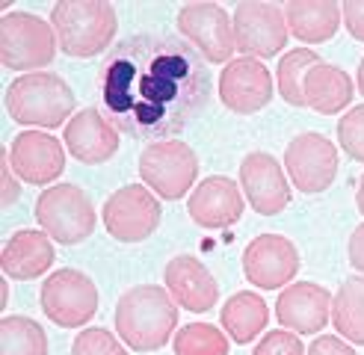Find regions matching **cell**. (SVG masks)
Returning a JSON list of instances; mask_svg holds the SVG:
<instances>
[{
	"mask_svg": "<svg viewBox=\"0 0 364 355\" xmlns=\"http://www.w3.org/2000/svg\"><path fill=\"white\" fill-rule=\"evenodd\" d=\"M175 24L181 36L202 53L205 62H231L234 45V21L220 4H187L178 9Z\"/></svg>",
	"mask_w": 364,
	"mask_h": 355,
	"instance_id": "obj_12",
	"label": "cell"
},
{
	"mask_svg": "<svg viewBox=\"0 0 364 355\" xmlns=\"http://www.w3.org/2000/svg\"><path fill=\"white\" fill-rule=\"evenodd\" d=\"M60 50L57 33L45 18L33 12H9L0 21V62L9 71L48 68Z\"/></svg>",
	"mask_w": 364,
	"mask_h": 355,
	"instance_id": "obj_6",
	"label": "cell"
},
{
	"mask_svg": "<svg viewBox=\"0 0 364 355\" xmlns=\"http://www.w3.org/2000/svg\"><path fill=\"white\" fill-rule=\"evenodd\" d=\"M9 163L21 181L33 187H53L65 169L63 142L48 131H24L12 139Z\"/></svg>",
	"mask_w": 364,
	"mask_h": 355,
	"instance_id": "obj_15",
	"label": "cell"
},
{
	"mask_svg": "<svg viewBox=\"0 0 364 355\" xmlns=\"http://www.w3.org/2000/svg\"><path fill=\"white\" fill-rule=\"evenodd\" d=\"M338 166H341L338 148L329 136L317 131H305L287 142L284 169L290 184L305 195H317L329 190L338 178Z\"/></svg>",
	"mask_w": 364,
	"mask_h": 355,
	"instance_id": "obj_11",
	"label": "cell"
},
{
	"mask_svg": "<svg viewBox=\"0 0 364 355\" xmlns=\"http://www.w3.org/2000/svg\"><path fill=\"white\" fill-rule=\"evenodd\" d=\"M0 204L4 207H12L18 202V195H21V178L15 175L12 163H9V151H0Z\"/></svg>",
	"mask_w": 364,
	"mask_h": 355,
	"instance_id": "obj_32",
	"label": "cell"
},
{
	"mask_svg": "<svg viewBox=\"0 0 364 355\" xmlns=\"http://www.w3.org/2000/svg\"><path fill=\"white\" fill-rule=\"evenodd\" d=\"M175 355H228V337L210 323H190L172 337Z\"/></svg>",
	"mask_w": 364,
	"mask_h": 355,
	"instance_id": "obj_28",
	"label": "cell"
},
{
	"mask_svg": "<svg viewBox=\"0 0 364 355\" xmlns=\"http://www.w3.org/2000/svg\"><path fill=\"white\" fill-rule=\"evenodd\" d=\"M42 311L50 323H57L60 329H80L89 320L98 314V284L80 270H63L50 273L39 290Z\"/></svg>",
	"mask_w": 364,
	"mask_h": 355,
	"instance_id": "obj_8",
	"label": "cell"
},
{
	"mask_svg": "<svg viewBox=\"0 0 364 355\" xmlns=\"http://www.w3.org/2000/svg\"><path fill=\"white\" fill-rule=\"evenodd\" d=\"M252 355H305V346H302L296 332L276 329V332H267L261 337L258 346L252 349Z\"/></svg>",
	"mask_w": 364,
	"mask_h": 355,
	"instance_id": "obj_31",
	"label": "cell"
},
{
	"mask_svg": "<svg viewBox=\"0 0 364 355\" xmlns=\"http://www.w3.org/2000/svg\"><path fill=\"white\" fill-rule=\"evenodd\" d=\"M187 213L198 228H210V231L231 228L246 213V195L234 178L210 175L190 192Z\"/></svg>",
	"mask_w": 364,
	"mask_h": 355,
	"instance_id": "obj_17",
	"label": "cell"
},
{
	"mask_svg": "<svg viewBox=\"0 0 364 355\" xmlns=\"http://www.w3.org/2000/svg\"><path fill=\"white\" fill-rule=\"evenodd\" d=\"M163 281H166V290L178 302V308L193 311V314H205V311L216 308L220 284H216L210 270L198 258L175 255L166 263V270H163Z\"/></svg>",
	"mask_w": 364,
	"mask_h": 355,
	"instance_id": "obj_20",
	"label": "cell"
},
{
	"mask_svg": "<svg viewBox=\"0 0 364 355\" xmlns=\"http://www.w3.org/2000/svg\"><path fill=\"white\" fill-rule=\"evenodd\" d=\"M160 202L157 195L142 184H127L116 190L101 207V219L107 234L119 243H142L149 240L160 225Z\"/></svg>",
	"mask_w": 364,
	"mask_h": 355,
	"instance_id": "obj_9",
	"label": "cell"
},
{
	"mask_svg": "<svg viewBox=\"0 0 364 355\" xmlns=\"http://www.w3.org/2000/svg\"><path fill=\"white\" fill-rule=\"evenodd\" d=\"M350 263L358 275H364V222L353 231L350 237Z\"/></svg>",
	"mask_w": 364,
	"mask_h": 355,
	"instance_id": "obj_35",
	"label": "cell"
},
{
	"mask_svg": "<svg viewBox=\"0 0 364 355\" xmlns=\"http://www.w3.org/2000/svg\"><path fill=\"white\" fill-rule=\"evenodd\" d=\"M50 27L57 33L63 53L89 60L113 45L119 15L107 0H60L50 9Z\"/></svg>",
	"mask_w": 364,
	"mask_h": 355,
	"instance_id": "obj_4",
	"label": "cell"
},
{
	"mask_svg": "<svg viewBox=\"0 0 364 355\" xmlns=\"http://www.w3.org/2000/svg\"><path fill=\"white\" fill-rule=\"evenodd\" d=\"M338 142L353 160L364 163V106H353L338 121Z\"/></svg>",
	"mask_w": 364,
	"mask_h": 355,
	"instance_id": "obj_30",
	"label": "cell"
},
{
	"mask_svg": "<svg viewBox=\"0 0 364 355\" xmlns=\"http://www.w3.org/2000/svg\"><path fill=\"white\" fill-rule=\"evenodd\" d=\"M317 62H323V60H320V53L314 48H294L279 60L276 83H279V95H282L284 104L308 106V101H305V77Z\"/></svg>",
	"mask_w": 364,
	"mask_h": 355,
	"instance_id": "obj_26",
	"label": "cell"
},
{
	"mask_svg": "<svg viewBox=\"0 0 364 355\" xmlns=\"http://www.w3.org/2000/svg\"><path fill=\"white\" fill-rule=\"evenodd\" d=\"M332 323L343 341L364 346V275H353L338 288L332 299Z\"/></svg>",
	"mask_w": 364,
	"mask_h": 355,
	"instance_id": "obj_25",
	"label": "cell"
},
{
	"mask_svg": "<svg viewBox=\"0 0 364 355\" xmlns=\"http://www.w3.org/2000/svg\"><path fill=\"white\" fill-rule=\"evenodd\" d=\"M77 95L53 71L18 75L6 86V113L12 121L33 131H53L75 119Z\"/></svg>",
	"mask_w": 364,
	"mask_h": 355,
	"instance_id": "obj_3",
	"label": "cell"
},
{
	"mask_svg": "<svg viewBox=\"0 0 364 355\" xmlns=\"http://www.w3.org/2000/svg\"><path fill=\"white\" fill-rule=\"evenodd\" d=\"M220 323H223V332L231 334V341L249 344V341H255V337L267 329V323H269V305L264 302L261 293L240 290V293H234L223 305Z\"/></svg>",
	"mask_w": 364,
	"mask_h": 355,
	"instance_id": "obj_24",
	"label": "cell"
},
{
	"mask_svg": "<svg viewBox=\"0 0 364 355\" xmlns=\"http://www.w3.org/2000/svg\"><path fill=\"white\" fill-rule=\"evenodd\" d=\"M139 178L160 199L178 202L190 190H196L193 184L198 178V157L193 146L178 139L149 142L139 154Z\"/></svg>",
	"mask_w": 364,
	"mask_h": 355,
	"instance_id": "obj_7",
	"label": "cell"
},
{
	"mask_svg": "<svg viewBox=\"0 0 364 355\" xmlns=\"http://www.w3.org/2000/svg\"><path fill=\"white\" fill-rule=\"evenodd\" d=\"M240 190L252 210L261 217H279L294 195L284 166L267 151H249L240 160Z\"/></svg>",
	"mask_w": 364,
	"mask_h": 355,
	"instance_id": "obj_14",
	"label": "cell"
},
{
	"mask_svg": "<svg viewBox=\"0 0 364 355\" xmlns=\"http://www.w3.org/2000/svg\"><path fill=\"white\" fill-rule=\"evenodd\" d=\"M341 15H343L347 33L355 42H364V0H347V4H341Z\"/></svg>",
	"mask_w": 364,
	"mask_h": 355,
	"instance_id": "obj_33",
	"label": "cell"
},
{
	"mask_svg": "<svg viewBox=\"0 0 364 355\" xmlns=\"http://www.w3.org/2000/svg\"><path fill=\"white\" fill-rule=\"evenodd\" d=\"M353 89H355V83L343 68L329 65V62H317L305 77V101L311 110H317L323 116H335L350 106Z\"/></svg>",
	"mask_w": 364,
	"mask_h": 355,
	"instance_id": "obj_23",
	"label": "cell"
},
{
	"mask_svg": "<svg viewBox=\"0 0 364 355\" xmlns=\"http://www.w3.org/2000/svg\"><path fill=\"white\" fill-rule=\"evenodd\" d=\"M355 83H358V95H364V57H361V62H358V77H355Z\"/></svg>",
	"mask_w": 364,
	"mask_h": 355,
	"instance_id": "obj_37",
	"label": "cell"
},
{
	"mask_svg": "<svg viewBox=\"0 0 364 355\" xmlns=\"http://www.w3.org/2000/svg\"><path fill=\"white\" fill-rule=\"evenodd\" d=\"M0 355H48V334L36 320L9 314L0 323Z\"/></svg>",
	"mask_w": 364,
	"mask_h": 355,
	"instance_id": "obj_27",
	"label": "cell"
},
{
	"mask_svg": "<svg viewBox=\"0 0 364 355\" xmlns=\"http://www.w3.org/2000/svg\"><path fill=\"white\" fill-rule=\"evenodd\" d=\"M63 142L75 160L86 166H101L119 151V131L107 121L98 106H86L65 124Z\"/></svg>",
	"mask_w": 364,
	"mask_h": 355,
	"instance_id": "obj_19",
	"label": "cell"
},
{
	"mask_svg": "<svg viewBox=\"0 0 364 355\" xmlns=\"http://www.w3.org/2000/svg\"><path fill=\"white\" fill-rule=\"evenodd\" d=\"M284 21L290 36H296L302 45H323L343 27V15L335 0H290L284 6Z\"/></svg>",
	"mask_w": 364,
	"mask_h": 355,
	"instance_id": "obj_22",
	"label": "cell"
},
{
	"mask_svg": "<svg viewBox=\"0 0 364 355\" xmlns=\"http://www.w3.org/2000/svg\"><path fill=\"white\" fill-rule=\"evenodd\" d=\"M53 258V240L45 234V231H15V234L6 240L4 252H0V266H4V275L15 278V281H33L42 278Z\"/></svg>",
	"mask_w": 364,
	"mask_h": 355,
	"instance_id": "obj_21",
	"label": "cell"
},
{
	"mask_svg": "<svg viewBox=\"0 0 364 355\" xmlns=\"http://www.w3.org/2000/svg\"><path fill=\"white\" fill-rule=\"evenodd\" d=\"M332 293L314 281H294L276 299L279 323L296 334H317L332 320Z\"/></svg>",
	"mask_w": 364,
	"mask_h": 355,
	"instance_id": "obj_18",
	"label": "cell"
},
{
	"mask_svg": "<svg viewBox=\"0 0 364 355\" xmlns=\"http://www.w3.org/2000/svg\"><path fill=\"white\" fill-rule=\"evenodd\" d=\"M299 273L296 246L282 234H261L243 248V275L258 290H282Z\"/></svg>",
	"mask_w": 364,
	"mask_h": 355,
	"instance_id": "obj_13",
	"label": "cell"
},
{
	"mask_svg": "<svg viewBox=\"0 0 364 355\" xmlns=\"http://www.w3.org/2000/svg\"><path fill=\"white\" fill-rule=\"evenodd\" d=\"M355 207H358V213H364V175H361L358 190H355Z\"/></svg>",
	"mask_w": 364,
	"mask_h": 355,
	"instance_id": "obj_36",
	"label": "cell"
},
{
	"mask_svg": "<svg viewBox=\"0 0 364 355\" xmlns=\"http://www.w3.org/2000/svg\"><path fill=\"white\" fill-rule=\"evenodd\" d=\"M234 21V45L252 60L279 57L287 45V21L284 6L264 4V0H240L231 15Z\"/></svg>",
	"mask_w": 364,
	"mask_h": 355,
	"instance_id": "obj_10",
	"label": "cell"
},
{
	"mask_svg": "<svg viewBox=\"0 0 364 355\" xmlns=\"http://www.w3.org/2000/svg\"><path fill=\"white\" fill-rule=\"evenodd\" d=\"M124 341L116 337L110 329H83L75 344H71V355H127V349L122 346Z\"/></svg>",
	"mask_w": 364,
	"mask_h": 355,
	"instance_id": "obj_29",
	"label": "cell"
},
{
	"mask_svg": "<svg viewBox=\"0 0 364 355\" xmlns=\"http://www.w3.org/2000/svg\"><path fill=\"white\" fill-rule=\"evenodd\" d=\"M36 222L53 243L77 246L92 237L98 213L92 199L77 184H53L36 199Z\"/></svg>",
	"mask_w": 364,
	"mask_h": 355,
	"instance_id": "obj_5",
	"label": "cell"
},
{
	"mask_svg": "<svg viewBox=\"0 0 364 355\" xmlns=\"http://www.w3.org/2000/svg\"><path fill=\"white\" fill-rule=\"evenodd\" d=\"M95 86L98 110L136 142L178 136L213 92L202 53L187 39L160 33L127 36L107 50Z\"/></svg>",
	"mask_w": 364,
	"mask_h": 355,
	"instance_id": "obj_1",
	"label": "cell"
},
{
	"mask_svg": "<svg viewBox=\"0 0 364 355\" xmlns=\"http://www.w3.org/2000/svg\"><path fill=\"white\" fill-rule=\"evenodd\" d=\"M220 101L237 116L261 113L272 101V75L261 60H231L220 75Z\"/></svg>",
	"mask_w": 364,
	"mask_h": 355,
	"instance_id": "obj_16",
	"label": "cell"
},
{
	"mask_svg": "<svg viewBox=\"0 0 364 355\" xmlns=\"http://www.w3.org/2000/svg\"><path fill=\"white\" fill-rule=\"evenodd\" d=\"M178 302L160 284H136L116 302V334L134 352H157L175 337Z\"/></svg>",
	"mask_w": 364,
	"mask_h": 355,
	"instance_id": "obj_2",
	"label": "cell"
},
{
	"mask_svg": "<svg viewBox=\"0 0 364 355\" xmlns=\"http://www.w3.org/2000/svg\"><path fill=\"white\" fill-rule=\"evenodd\" d=\"M6 302H9V284L4 281V284H0V305L6 308Z\"/></svg>",
	"mask_w": 364,
	"mask_h": 355,
	"instance_id": "obj_38",
	"label": "cell"
},
{
	"mask_svg": "<svg viewBox=\"0 0 364 355\" xmlns=\"http://www.w3.org/2000/svg\"><path fill=\"white\" fill-rule=\"evenodd\" d=\"M305 355H355V349L338 334H320L317 341L305 349Z\"/></svg>",
	"mask_w": 364,
	"mask_h": 355,
	"instance_id": "obj_34",
	"label": "cell"
}]
</instances>
